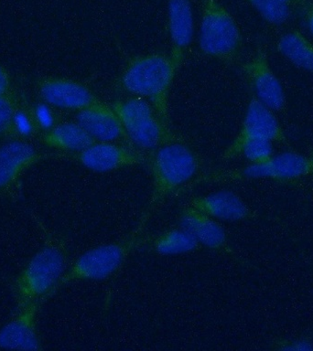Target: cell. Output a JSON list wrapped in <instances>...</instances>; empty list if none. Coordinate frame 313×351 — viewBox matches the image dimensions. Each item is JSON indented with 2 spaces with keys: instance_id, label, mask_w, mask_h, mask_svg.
Returning <instances> with one entry per match:
<instances>
[{
  "instance_id": "obj_1",
  "label": "cell",
  "mask_w": 313,
  "mask_h": 351,
  "mask_svg": "<svg viewBox=\"0 0 313 351\" xmlns=\"http://www.w3.org/2000/svg\"><path fill=\"white\" fill-rule=\"evenodd\" d=\"M45 230L43 245L32 258L14 282L18 309L33 301L47 300L69 266L68 241L65 236Z\"/></svg>"
},
{
  "instance_id": "obj_2",
  "label": "cell",
  "mask_w": 313,
  "mask_h": 351,
  "mask_svg": "<svg viewBox=\"0 0 313 351\" xmlns=\"http://www.w3.org/2000/svg\"><path fill=\"white\" fill-rule=\"evenodd\" d=\"M178 71L170 54L139 55L128 60L118 82L125 92L150 101L158 117L170 125V92Z\"/></svg>"
},
{
  "instance_id": "obj_3",
  "label": "cell",
  "mask_w": 313,
  "mask_h": 351,
  "mask_svg": "<svg viewBox=\"0 0 313 351\" xmlns=\"http://www.w3.org/2000/svg\"><path fill=\"white\" fill-rule=\"evenodd\" d=\"M150 217L142 214L139 223L126 237L93 247L68 266L55 287L54 293L71 282L102 281L114 276L135 250L140 249L146 237V225Z\"/></svg>"
},
{
  "instance_id": "obj_4",
  "label": "cell",
  "mask_w": 313,
  "mask_h": 351,
  "mask_svg": "<svg viewBox=\"0 0 313 351\" xmlns=\"http://www.w3.org/2000/svg\"><path fill=\"white\" fill-rule=\"evenodd\" d=\"M148 163L152 176V193L143 213L152 216L167 197L177 194L194 180L203 161L186 143H173L154 150Z\"/></svg>"
},
{
  "instance_id": "obj_5",
  "label": "cell",
  "mask_w": 313,
  "mask_h": 351,
  "mask_svg": "<svg viewBox=\"0 0 313 351\" xmlns=\"http://www.w3.org/2000/svg\"><path fill=\"white\" fill-rule=\"evenodd\" d=\"M199 46L203 53L227 64H233L240 57V27L219 0H200Z\"/></svg>"
},
{
  "instance_id": "obj_6",
  "label": "cell",
  "mask_w": 313,
  "mask_h": 351,
  "mask_svg": "<svg viewBox=\"0 0 313 351\" xmlns=\"http://www.w3.org/2000/svg\"><path fill=\"white\" fill-rule=\"evenodd\" d=\"M313 175V156L302 154L285 152L273 156L268 161L261 164H250L227 171H218L200 176L189 183L184 191L205 183L232 182V181L261 180L269 178L279 182H293L302 178Z\"/></svg>"
},
{
  "instance_id": "obj_7",
  "label": "cell",
  "mask_w": 313,
  "mask_h": 351,
  "mask_svg": "<svg viewBox=\"0 0 313 351\" xmlns=\"http://www.w3.org/2000/svg\"><path fill=\"white\" fill-rule=\"evenodd\" d=\"M273 112L253 95L247 106L240 130L229 147L222 154V159L230 160L238 156L239 149L249 140L264 139L272 143L290 145L287 134Z\"/></svg>"
},
{
  "instance_id": "obj_8",
  "label": "cell",
  "mask_w": 313,
  "mask_h": 351,
  "mask_svg": "<svg viewBox=\"0 0 313 351\" xmlns=\"http://www.w3.org/2000/svg\"><path fill=\"white\" fill-rule=\"evenodd\" d=\"M65 154L68 158L78 162L85 169L99 173L140 166L148 162L147 156L133 145L115 142L96 141L80 152Z\"/></svg>"
},
{
  "instance_id": "obj_9",
  "label": "cell",
  "mask_w": 313,
  "mask_h": 351,
  "mask_svg": "<svg viewBox=\"0 0 313 351\" xmlns=\"http://www.w3.org/2000/svg\"><path fill=\"white\" fill-rule=\"evenodd\" d=\"M241 71L254 95L272 111L284 112L287 108V98L281 82L272 70L268 53L262 47H258L251 59L243 63Z\"/></svg>"
},
{
  "instance_id": "obj_10",
  "label": "cell",
  "mask_w": 313,
  "mask_h": 351,
  "mask_svg": "<svg viewBox=\"0 0 313 351\" xmlns=\"http://www.w3.org/2000/svg\"><path fill=\"white\" fill-rule=\"evenodd\" d=\"M49 154L40 152L29 143L10 140L0 147V197L16 196L19 181L24 173Z\"/></svg>"
},
{
  "instance_id": "obj_11",
  "label": "cell",
  "mask_w": 313,
  "mask_h": 351,
  "mask_svg": "<svg viewBox=\"0 0 313 351\" xmlns=\"http://www.w3.org/2000/svg\"><path fill=\"white\" fill-rule=\"evenodd\" d=\"M36 85L43 101L57 108L79 112L101 101L89 88L74 80L40 77Z\"/></svg>"
},
{
  "instance_id": "obj_12",
  "label": "cell",
  "mask_w": 313,
  "mask_h": 351,
  "mask_svg": "<svg viewBox=\"0 0 313 351\" xmlns=\"http://www.w3.org/2000/svg\"><path fill=\"white\" fill-rule=\"evenodd\" d=\"M43 302L38 299L18 309L15 317L0 329V348L41 350L38 315Z\"/></svg>"
},
{
  "instance_id": "obj_13",
  "label": "cell",
  "mask_w": 313,
  "mask_h": 351,
  "mask_svg": "<svg viewBox=\"0 0 313 351\" xmlns=\"http://www.w3.org/2000/svg\"><path fill=\"white\" fill-rule=\"evenodd\" d=\"M178 226L188 230L202 247L237 258L227 233L216 219L185 204L178 213Z\"/></svg>"
},
{
  "instance_id": "obj_14",
  "label": "cell",
  "mask_w": 313,
  "mask_h": 351,
  "mask_svg": "<svg viewBox=\"0 0 313 351\" xmlns=\"http://www.w3.org/2000/svg\"><path fill=\"white\" fill-rule=\"evenodd\" d=\"M187 204L211 218L222 221H246L258 217L257 213L250 208L237 194L230 191L194 196L188 200Z\"/></svg>"
},
{
  "instance_id": "obj_15",
  "label": "cell",
  "mask_w": 313,
  "mask_h": 351,
  "mask_svg": "<svg viewBox=\"0 0 313 351\" xmlns=\"http://www.w3.org/2000/svg\"><path fill=\"white\" fill-rule=\"evenodd\" d=\"M167 29L172 45L170 55L176 67L180 69L194 38V11L191 0H167Z\"/></svg>"
},
{
  "instance_id": "obj_16",
  "label": "cell",
  "mask_w": 313,
  "mask_h": 351,
  "mask_svg": "<svg viewBox=\"0 0 313 351\" xmlns=\"http://www.w3.org/2000/svg\"><path fill=\"white\" fill-rule=\"evenodd\" d=\"M76 122L95 141L117 142L124 140L131 145L119 118L112 107L103 101L77 112Z\"/></svg>"
},
{
  "instance_id": "obj_17",
  "label": "cell",
  "mask_w": 313,
  "mask_h": 351,
  "mask_svg": "<svg viewBox=\"0 0 313 351\" xmlns=\"http://www.w3.org/2000/svg\"><path fill=\"white\" fill-rule=\"evenodd\" d=\"M130 144L143 150H156L173 143H186L183 136L170 128V125L153 115L125 128Z\"/></svg>"
},
{
  "instance_id": "obj_18",
  "label": "cell",
  "mask_w": 313,
  "mask_h": 351,
  "mask_svg": "<svg viewBox=\"0 0 313 351\" xmlns=\"http://www.w3.org/2000/svg\"><path fill=\"white\" fill-rule=\"evenodd\" d=\"M199 241L183 227L166 230L155 235H146L140 249L159 255L188 254L202 249Z\"/></svg>"
},
{
  "instance_id": "obj_19",
  "label": "cell",
  "mask_w": 313,
  "mask_h": 351,
  "mask_svg": "<svg viewBox=\"0 0 313 351\" xmlns=\"http://www.w3.org/2000/svg\"><path fill=\"white\" fill-rule=\"evenodd\" d=\"M44 145L65 153H77L96 142L77 122L57 123L40 136Z\"/></svg>"
},
{
  "instance_id": "obj_20",
  "label": "cell",
  "mask_w": 313,
  "mask_h": 351,
  "mask_svg": "<svg viewBox=\"0 0 313 351\" xmlns=\"http://www.w3.org/2000/svg\"><path fill=\"white\" fill-rule=\"evenodd\" d=\"M277 49L292 64L313 74V43L301 32L285 33L277 40Z\"/></svg>"
},
{
  "instance_id": "obj_21",
  "label": "cell",
  "mask_w": 313,
  "mask_h": 351,
  "mask_svg": "<svg viewBox=\"0 0 313 351\" xmlns=\"http://www.w3.org/2000/svg\"><path fill=\"white\" fill-rule=\"evenodd\" d=\"M111 107L119 118L124 128L156 114L155 109L151 106L150 101L139 96L115 101Z\"/></svg>"
},
{
  "instance_id": "obj_22",
  "label": "cell",
  "mask_w": 313,
  "mask_h": 351,
  "mask_svg": "<svg viewBox=\"0 0 313 351\" xmlns=\"http://www.w3.org/2000/svg\"><path fill=\"white\" fill-rule=\"evenodd\" d=\"M21 101L15 90L0 95V138H16L13 130L14 114Z\"/></svg>"
},
{
  "instance_id": "obj_23",
  "label": "cell",
  "mask_w": 313,
  "mask_h": 351,
  "mask_svg": "<svg viewBox=\"0 0 313 351\" xmlns=\"http://www.w3.org/2000/svg\"><path fill=\"white\" fill-rule=\"evenodd\" d=\"M248 2L268 23L282 25L290 18V5L280 0H248Z\"/></svg>"
},
{
  "instance_id": "obj_24",
  "label": "cell",
  "mask_w": 313,
  "mask_h": 351,
  "mask_svg": "<svg viewBox=\"0 0 313 351\" xmlns=\"http://www.w3.org/2000/svg\"><path fill=\"white\" fill-rule=\"evenodd\" d=\"M239 156H243L251 164L265 163L274 156L273 145L268 140H249L239 149Z\"/></svg>"
},
{
  "instance_id": "obj_25",
  "label": "cell",
  "mask_w": 313,
  "mask_h": 351,
  "mask_svg": "<svg viewBox=\"0 0 313 351\" xmlns=\"http://www.w3.org/2000/svg\"><path fill=\"white\" fill-rule=\"evenodd\" d=\"M13 130L16 138L23 139L32 137L40 130L33 118L32 108L22 104L19 106L13 117Z\"/></svg>"
},
{
  "instance_id": "obj_26",
  "label": "cell",
  "mask_w": 313,
  "mask_h": 351,
  "mask_svg": "<svg viewBox=\"0 0 313 351\" xmlns=\"http://www.w3.org/2000/svg\"><path fill=\"white\" fill-rule=\"evenodd\" d=\"M32 112L36 125L40 130L49 131V129L57 125L54 112L48 104L40 103L36 104L32 107Z\"/></svg>"
},
{
  "instance_id": "obj_27",
  "label": "cell",
  "mask_w": 313,
  "mask_h": 351,
  "mask_svg": "<svg viewBox=\"0 0 313 351\" xmlns=\"http://www.w3.org/2000/svg\"><path fill=\"white\" fill-rule=\"evenodd\" d=\"M277 350L287 351H312L313 344L309 339L283 340L276 344Z\"/></svg>"
},
{
  "instance_id": "obj_28",
  "label": "cell",
  "mask_w": 313,
  "mask_h": 351,
  "mask_svg": "<svg viewBox=\"0 0 313 351\" xmlns=\"http://www.w3.org/2000/svg\"><path fill=\"white\" fill-rule=\"evenodd\" d=\"M12 90L10 74L4 66L0 65V95L10 93Z\"/></svg>"
},
{
  "instance_id": "obj_29",
  "label": "cell",
  "mask_w": 313,
  "mask_h": 351,
  "mask_svg": "<svg viewBox=\"0 0 313 351\" xmlns=\"http://www.w3.org/2000/svg\"><path fill=\"white\" fill-rule=\"evenodd\" d=\"M305 18H306L308 27H309L310 32L313 35V3L307 5Z\"/></svg>"
},
{
  "instance_id": "obj_30",
  "label": "cell",
  "mask_w": 313,
  "mask_h": 351,
  "mask_svg": "<svg viewBox=\"0 0 313 351\" xmlns=\"http://www.w3.org/2000/svg\"><path fill=\"white\" fill-rule=\"evenodd\" d=\"M280 1L285 2L286 4L290 5V7H304L306 5V0H280Z\"/></svg>"
}]
</instances>
